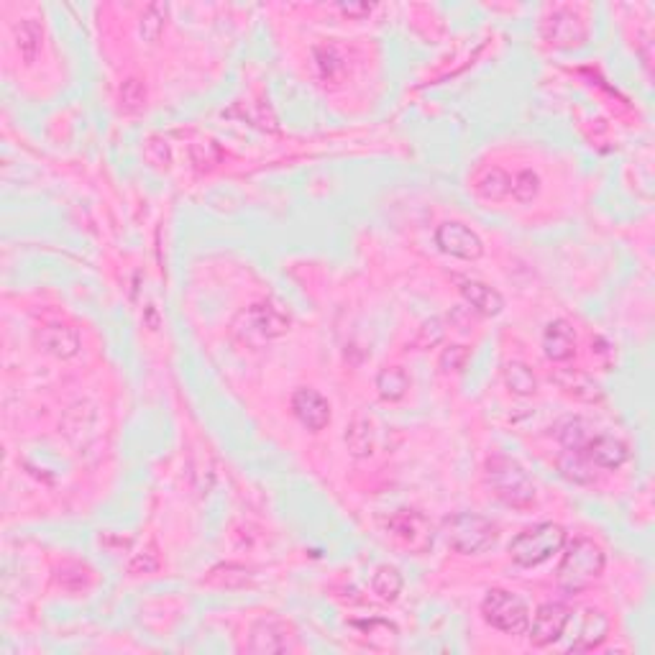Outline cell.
Instances as JSON below:
<instances>
[{"instance_id":"cell-1","label":"cell","mask_w":655,"mask_h":655,"mask_svg":"<svg viewBox=\"0 0 655 655\" xmlns=\"http://www.w3.org/2000/svg\"><path fill=\"white\" fill-rule=\"evenodd\" d=\"M604 571V551L589 538H576L558 565V584L568 594L589 589Z\"/></svg>"},{"instance_id":"cell-2","label":"cell","mask_w":655,"mask_h":655,"mask_svg":"<svg viewBox=\"0 0 655 655\" xmlns=\"http://www.w3.org/2000/svg\"><path fill=\"white\" fill-rule=\"evenodd\" d=\"M487 484L504 504L514 510H527L535 504V484L525 469L507 456H491L487 461Z\"/></svg>"},{"instance_id":"cell-3","label":"cell","mask_w":655,"mask_h":655,"mask_svg":"<svg viewBox=\"0 0 655 655\" xmlns=\"http://www.w3.org/2000/svg\"><path fill=\"white\" fill-rule=\"evenodd\" d=\"M446 540L456 553L463 555H476V553H484L497 543V525L474 512H459L446 520L443 525Z\"/></svg>"},{"instance_id":"cell-4","label":"cell","mask_w":655,"mask_h":655,"mask_svg":"<svg viewBox=\"0 0 655 655\" xmlns=\"http://www.w3.org/2000/svg\"><path fill=\"white\" fill-rule=\"evenodd\" d=\"M565 543V530L555 523H540L535 527L523 530L517 538L510 543V555L517 565H540L548 561L553 553H558Z\"/></svg>"},{"instance_id":"cell-5","label":"cell","mask_w":655,"mask_h":655,"mask_svg":"<svg viewBox=\"0 0 655 655\" xmlns=\"http://www.w3.org/2000/svg\"><path fill=\"white\" fill-rule=\"evenodd\" d=\"M287 328H290V318L269 302L251 305L244 312H238V318L233 321V333L244 343H264L282 335Z\"/></svg>"},{"instance_id":"cell-6","label":"cell","mask_w":655,"mask_h":655,"mask_svg":"<svg viewBox=\"0 0 655 655\" xmlns=\"http://www.w3.org/2000/svg\"><path fill=\"white\" fill-rule=\"evenodd\" d=\"M481 612L491 628L502 629L507 635H525L530 628V609L527 604L504 589H491L481 602Z\"/></svg>"},{"instance_id":"cell-7","label":"cell","mask_w":655,"mask_h":655,"mask_svg":"<svg viewBox=\"0 0 655 655\" xmlns=\"http://www.w3.org/2000/svg\"><path fill=\"white\" fill-rule=\"evenodd\" d=\"M386 533L397 545L410 553H428L433 545V525L423 512L415 510H399L389 517Z\"/></svg>"},{"instance_id":"cell-8","label":"cell","mask_w":655,"mask_h":655,"mask_svg":"<svg viewBox=\"0 0 655 655\" xmlns=\"http://www.w3.org/2000/svg\"><path fill=\"white\" fill-rule=\"evenodd\" d=\"M568 622H571V612H568L565 604H543V607H538V612H535V619H533L530 628H527L530 642L538 645V648H545V645H551V642L561 640V635H564L565 628H568Z\"/></svg>"},{"instance_id":"cell-9","label":"cell","mask_w":655,"mask_h":655,"mask_svg":"<svg viewBox=\"0 0 655 655\" xmlns=\"http://www.w3.org/2000/svg\"><path fill=\"white\" fill-rule=\"evenodd\" d=\"M436 244L443 254L466 259V261H474V259L484 254L481 238L469 226H463V223H443V226H438Z\"/></svg>"},{"instance_id":"cell-10","label":"cell","mask_w":655,"mask_h":655,"mask_svg":"<svg viewBox=\"0 0 655 655\" xmlns=\"http://www.w3.org/2000/svg\"><path fill=\"white\" fill-rule=\"evenodd\" d=\"M292 645H295L292 628L284 619H280V617H267V619L254 622L251 642H248L251 653H284Z\"/></svg>"},{"instance_id":"cell-11","label":"cell","mask_w":655,"mask_h":655,"mask_svg":"<svg viewBox=\"0 0 655 655\" xmlns=\"http://www.w3.org/2000/svg\"><path fill=\"white\" fill-rule=\"evenodd\" d=\"M292 412H295L297 420L312 433H318L331 423V405L315 389H297L292 395Z\"/></svg>"},{"instance_id":"cell-12","label":"cell","mask_w":655,"mask_h":655,"mask_svg":"<svg viewBox=\"0 0 655 655\" xmlns=\"http://www.w3.org/2000/svg\"><path fill=\"white\" fill-rule=\"evenodd\" d=\"M459 290H461L463 300H466L476 312H481V315H487V318H494V315H500L502 310H504V297H502L494 287H489V284L476 282V280H461V282H459Z\"/></svg>"},{"instance_id":"cell-13","label":"cell","mask_w":655,"mask_h":655,"mask_svg":"<svg viewBox=\"0 0 655 655\" xmlns=\"http://www.w3.org/2000/svg\"><path fill=\"white\" fill-rule=\"evenodd\" d=\"M607 632H609V619H607V615L599 612V609H584L576 638L571 642V650H576V653L594 650L597 645H602Z\"/></svg>"},{"instance_id":"cell-14","label":"cell","mask_w":655,"mask_h":655,"mask_svg":"<svg viewBox=\"0 0 655 655\" xmlns=\"http://www.w3.org/2000/svg\"><path fill=\"white\" fill-rule=\"evenodd\" d=\"M39 346L57 359H69L79 351V335L69 325H44L39 331Z\"/></svg>"},{"instance_id":"cell-15","label":"cell","mask_w":655,"mask_h":655,"mask_svg":"<svg viewBox=\"0 0 655 655\" xmlns=\"http://www.w3.org/2000/svg\"><path fill=\"white\" fill-rule=\"evenodd\" d=\"M584 450H586V459L602 469H619L628 461V446L615 436H594Z\"/></svg>"},{"instance_id":"cell-16","label":"cell","mask_w":655,"mask_h":655,"mask_svg":"<svg viewBox=\"0 0 655 655\" xmlns=\"http://www.w3.org/2000/svg\"><path fill=\"white\" fill-rule=\"evenodd\" d=\"M543 348L551 361H565L576 351V333L565 321H553L543 335Z\"/></svg>"},{"instance_id":"cell-17","label":"cell","mask_w":655,"mask_h":655,"mask_svg":"<svg viewBox=\"0 0 655 655\" xmlns=\"http://www.w3.org/2000/svg\"><path fill=\"white\" fill-rule=\"evenodd\" d=\"M555 385L561 386L568 397H576L581 402H599L602 399L599 385L584 372H576V369H561L555 374Z\"/></svg>"},{"instance_id":"cell-18","label":"cell","mask_w":655,"mask_h":655,"mask_svg":"<svg viewBox=\"0 0 655 655\" xmlns=\"http://www.w3.org/2000/svg\"><path fill=\"white\" fill-rule=\"evenodd\" d=\"M548 39L558 47H574V44H581L586 39V31H584L576 16H571L568 11H558L548 21Z\"/></svg>"},{"instance_id":"cell-19","label":"cell","mask_w":655,"mask_h":655,"mask_svg":"<svg viewBox=\"0 0 655 655\" xmlns=\"http://www.w3.org/2000/svg\"><path fill=\"white\" fill-rule=\"evenodd\" d=\"M374 440H376L374 417L369 412H359V415L354 417V423H351V428H348L346 433L348 450H351L356 459H364V456H369L374 450Z\"/></svg>"},{"instance_id":"cell-20","label":"cell","mask_w":655,"mask_h":655,"mask_svg":"<svg viewBox=\"0 0 655 655\" xmlns=\"http://www.w3.org/2000/svg\"><path fill=\"white\" fill-rule=\"evenodd\" d=\"M376 389H379L382 399H389V402L402 399L405 392L410 389V376L405 374L402 366H386L376 376Z\"/></svg>"},{"instance_id":"cell-21","label":"cell","mask_w":655,"mask_h":655,"mask_svg":"<svg viewBox=\"0 0 655 655\" xmlns=\"http://www.w3.org/2000/svg\"><path fill=\"white\" fill-rule=\"evenodd\" d=\"M591 438H594V430H591V425L586 420H581V417H568L561 428H558V440L564 443L565 450H581L586 449V443H589Z\"/></svg>"},{"instance_id":"cell-22","label":"cell","mask_w":655,"mask_h":655,"mask_svg":"<svg viewBox=\"0 0 655 655\" xmlns=\"http://www.w3.org/2000/svg\"><path fill=\"white\" fill-rule=\"evenodd\" d=\"M16 47H18V54L24 57L26 65L37 59V54L41 49V26L37 21H21L16 26Z\"/></svg>"},{"instance_id":"cell-23","label":"cell","mask_w":655,"mask_h":655,"mask_svg":"<svg viewBox=\"0 0 655 655\" xmlns=\"http://www.w3.org/2000/svg\"><path fill=\"white\" fill-rule=\"evenodd\" d=\"M504 382L507 386L512 389L514 395H533L535 389H538V379H535V374L530 372V366L523 364V361H510L507 366H504Z\"/></svg>"},{"instance_id":"cell-24","label":"cell","mask_w":655,"mask_h":655,"mask_svg":"<svg viewBox=\"0 0 655 655\" xmlns=\"http://www.w3.org/2000/svg\"><path fill=\"white\" fill-rule=\"evenodd\" d=\"M372 589L379 599L385 602H395L402 591V574L395 565H379L372 578Z\"/></svg>"},{"instance_id":"cell-25","label":"cell","mask_w":655,"mask_h":655,"mask_svg":"<svg viewBox=\"0 0 655 655\" xmlns=\"http://www.w3.org/2000/svg\"><path fill=\"white\" fill-rule=\"evenodd\" d=\"M476 193L481 195L484 200H502V197L512 193V180L502 169H489L487 174H481V180L476 182Z\"/></svg>"},{"instance_id":"cell-26","label":"cell","mask_w":655,"mask_h":655,"mask_svg":"<svg viewBox=\"0 0 655 655\" xmlns=\"http://www.w3.org/2000/svg\"><path fill=\"white\" fill-rule=\"evenodd\" d=\"M167 16H169L167 3H152V5H146V8H143V14H142L143 41L154 44V41L162 37L164 24H167Z\"/></svg>"},{"instance_id":"cell-27","label":"cell","mask_w":655,"mask_h":655,"mask_svg":"<svg viewBox=\"0 0 655 655\" xmlns=\"http://www.w3.org/2000/svg\"><path fill=\"white\" fill-rule=\"evenodd\" d=\"M558 469L564 471L565 479L576 481V484H589L594 481V471L589 469V463L581 459V453L576 450H565V456L558 461Z\"/></svg>"},{"instance_id":"cell-28","label":"cell","mask_w":655,"mask_h":655,"mask_svg":"<svg viewBox=\"0 0 655 655\" xmlns=\"http://www.w3.org/2000/svg\"><path fill=\"white\" fill-rule=\"evenodd\" d=\"M443 335H446L443 322L438 321V318H430V321H425L423 325H420V331H417V335H415L412 346L433 348V346H438L440 341H443Z\"/></svg>"},{"instance_id":"cell-29","label":"cell","mask_w":655,"mask_h":655,"mask_svg":"<svg viewBox=\"0 0 655 655\" xmlns=\"http://www.w3.org/2000/svg\"><path fill=\"white\" fill-rule=\"evenodd\" d=\"M538 190H540L538 174H535V172H530V169L520 172V174H517V180L512 182V193H514V197L520 200V203H530V200L538 195Z\"/></svg>"},{"instance_id":"cell-30","label":"cell","mask_w":655,"mask_h":655,"mask_svg":"<svg viewBox=\"0 0 655 655\" xmlns=\"http://www.w3.org/2000/svg\"><path fill=\"white\" fill-rule=\"evenodd\" d=\"M193 162L197 164V169H210L213 164L220 162V152L216 143H193Z\"/></svg>"},{"instance_id":"cell-31","label":"cell","mask_w":655,"mask_h":655,"mask_svg":"<svg viewBox=\"0 0 655 655\" xmlns=\"http://www.w3.org/2000/svg\"><path fill=\"white\" fill-rule=\"evenodd\" d=\"M466 359H469V348L450 346L446 348L443 356H440V369H443V372H459V369H463Z\"/></svg>"},{"instance_id":"cell-32","label":"cell","mask_w":655,"mask_h":655,"mask_svg":"<svg viewBox=\"0 0 655 655\" xmlns=\"http://www.w3.org/2000/svg\"><path fill=\"white\" fill-rule=\"evenodd\" d=\"M121 100H123V105L126 108H139V105L146 100V90H143V85L139 82V79H129L123 88H121Z\"/></svg>"},{"instance_id":"cell-33","label":"cell","mask_w":655,"mask_h":655,"mask_svg":"<svg viewBox=\"0 0 655 655\" xmlns=\"http://www.w3.org/2000/svg\"><path fill=\"white\" fill-rule=\"evenodd\" d=\"M156 568H159V558H156L154 548L146 553H139V555H136V558H133L129 565L131 574H152V571H156Z\"/></svg>"},{"instance_id":"cell-34","label":"cell","mask_w":655,"mask_h":655,"mask_svg":"<svg viewBox=\"0 0 655 655\" xmlns=\"http://www.w3.org/2000/svg\"><path fill=\"white\" fill-rule=\"evenodd\" d=\"M146 159H149L154 167H167V162H169L167 143L149 142V146H146Z\"/></svg>"},{"instance_id":"cell-35","label":"cell","mask_w":655,"mask_h":655,"mask_svg":"<svg viewBox=\"0 0 655 655\" xmlns=\"http://www.w3.org/2000/svg\"><path fill=\"white\" fill-rule=\"evenodd\" d=\"M338 8L346 16H369L374 5H369V3H341Z\"/></svg>"}]
</instances>
